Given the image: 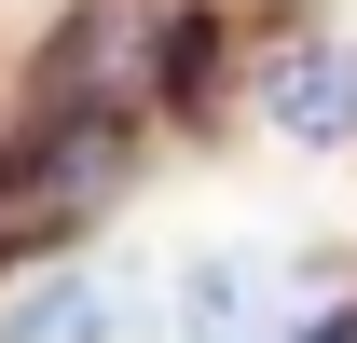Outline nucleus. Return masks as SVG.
<instances>
[{"instance_id": "f257e3e1", "label": "nucleus", "mask_w": 357, "mask_h": 343, "mask_svg": "<svg viewBox=\"0 0 357 343\" xmlns=\"http://www.w3.org/2000/svg\"><path fill=\"white\" fill-rule=\"evenodd\" d=\"M261 124L303 137V151H357V42L303 28V42L261 55Z\"/></svg>"}, {"instance_id": "f03ea898", "label": "nucleus", "mask_w": 357, "mask_h": 343, "mask_svg": "<svg viewBox=\"0 0 357 343\" xmlns=\"http://www.w3.org/2000/svg\"><path fill=\"white\" fill-rule=\"evenodd\" d=\"M110 330H124V302L96 289V275H42V289L0 316V343H110Z\"/></svg>"}]
</instances>
